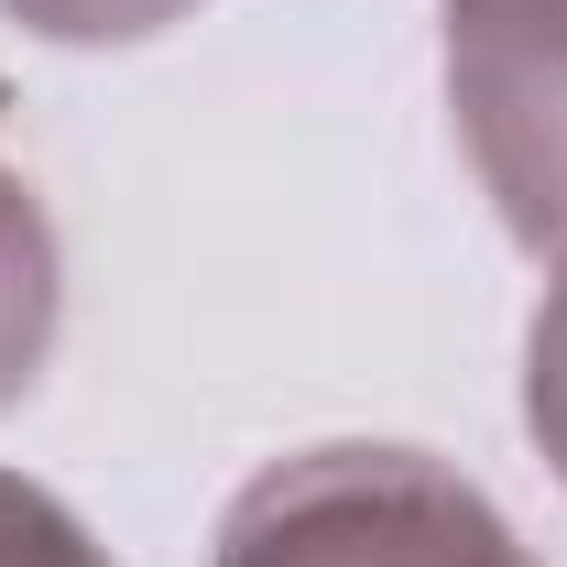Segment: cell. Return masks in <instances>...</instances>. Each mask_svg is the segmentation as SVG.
Wrapping results in <instances>:
<instances>
[{"instance_id":"1","label":"cell","mask_w":567,"mask_h":567,"mask_svg":"<svg viewBox=\"0 0 567 567\" xmlns=\"http://www.w3.org/2000/svg\"><path fill=\"white\" fill-rule=\"evenodd\" d=\"M218 567H535L458 470L415 447L274 458L218 524Z\"/></svg>"},{"instance_id":"2","label":"cell","mask_w":567,"mask_h":567,"mask_svg":"<svg viewBox=\"0 0 567 567\" xmlns=\"http://www.w3.org/2000/svg\"><path fill=\"white\" fill-rule=\"evenodd\" d=\"M447 110L502 229L567 262V0H447Z\"/></svg>"},{"instance_id":"3","label":"cell","mask_w":567,"mask_h":567,"mask_svg":"<svg viewBox=\"0 0 567 567\" xmlns=\"http://www.w3.org/2000/svg\"><path fill=\"white\" fill-rule=\"evenodd\" d=\"M44 350H55V229L22 175H0V404L33 393Z\"/></svg>"},{"instance_id":"4","label":"cell","mask_w":567,"mask_h":567,"mask_svg":"<svg viewBox=\"0 0 567 567\" xmlns=\"http://www.w3.org/2000/svg\"><path fill=\"white\" fill-rule=\"evenodd\" d=\"M0 567H110V557H99V535L55 492H33V481L0 470Z\"/></svg>"},{"instance_id":"5","label":"cell","mask_w":567,"mask_h":567,"mask_svg":"<svg viewBox=\"0 0 567 567\" xmlns=\"http://www.w3.org/2000/svg\"><path fill=\"white\" fill-rule=\"evenodd\" d=\"M44 44H142L164 22H186L197 0H11Z\"/></svg>"},{"instance_id":"6","label":"cell","mask_w":567,"mask_h":567,"mask_svg":"<svg viewBox=\"0 0 567 567\" xmlns=\"http://www.w3.org/2000/svg\"><path fill=\"white\" fill-rule=\"evenodd\" d=\"M524 425H535V447L557 458V481H567V262H557L546 317H535V350H524Z\"/></svg>"}]
</instances>
